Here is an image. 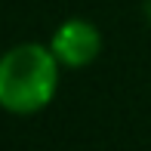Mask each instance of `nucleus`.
Instances as JSON below:
<instances>
[{"mask_svg":"<svg viewBox=\"0 0 151 151\" xmlns=\"http://www.w3.org/2000/svg\"><path fill=\"white\" fill-rule=\"evenodd\" d=\"M145 16H148V22H151V0H145Z\"/></svg>","mask_w":151,"mask_h":151,"instance_id":"obj_3","label":"nucleus"},{"mask_svg":"<svg viewBox=\"0 0 151 151\" xmlns=\"http://www.w3.org/2000/svg\"><path fill=\"white\" fill-rule=\"evenodd\" d=\"M50 50L62 68H86L102 52V31L90 19H65L52 31Z\"/></svg>","mask_w":151,"mask_h":151,"instance_id":"obj_2","label":"nucleus"},{"mask_svg":"<svg viewBox=\"0 0 151 151\" xmlns=\"http://www.w3.org/2000/svg\"><path fill=\"white\" fill-rule=\"evenodd\" d=\"M62 65L50 43H16L0 59V105L9 114L28 117L56 99Z\"/></svg>","mask_w":151,"mask_h":151,"instance_id":"obj_1","label":"nucleus"}]
</instances>
